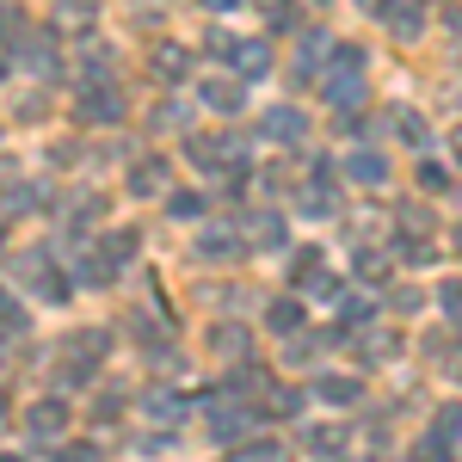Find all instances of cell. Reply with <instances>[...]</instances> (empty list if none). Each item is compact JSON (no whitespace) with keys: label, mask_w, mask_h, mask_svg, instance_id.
Wrapping results in <instances>:
<instances>
[{"label":"cell","mask_w":462,"mask_h":462,"mask_svg":"<svg viewBox=\"0 0 462 462\" xmlns=\"http://www.w3.org/2000/svg\"><path fill=\"white\" fill-rule=\"evenodd\" d=\"M259 136H272V143H302L309 136V111L302 106H272L265 117H259Z\"/></svg>","instance_id":"5"},{"label":"cell","mask_w":462,"mask_h":462,"mask_svg":"<svg viewBox=\"0 0 462 462\" xmlns=\"http://www.w3.org/2000/svg\"><path fill=\"white\" fill-rule=\"evenodd\" d=\"M383 19H389V32L407 37V43L426 32V13H420V6H383Z\"/></svg>","instance_id":"20"},{"label":"cell","mask_w":462,"mask_h":462,"mask_svg":"<svg viewBox=\"0 0 462 462\" xmlns=\"http://www.w3.org/2000/svg\"><path fill=\"white\" fill-rule=\"evenodd\" d=\"M99 253H106L111 265L124 272V265H130V259L143 253V235H136V228H111V235H106V247H99Z\"/></svg>","instance_id":"18"},{"label":"cell","mask_w":462,"mask_h":462,"mask_svg":"<svg viewBox=\"0 0 462 462\" xmlns=\"http://www.w3.org/2000/svg\"><path fill=\"white\" fill-rule=\"evenodd\" d=\"M19 56H25V69L37 74V80H62V56H56V32H37L19 43Z\"/></svg>","instance_id":"7"},{"label":"cell","mask_w":462,"mask_h":462,"mask_svg":"<svg viewBox=\"0 0 462 462\" xmlns=\"http://www.w3.org/2000/svg\"><path fill=\"white\" fill-rule=\"evenodd\" d=\"M0 407H6V394H0Z\"/></svg>","instance_id":"45"},{"label":"cell","mask_w":462,"mask_h":462,"mask_svg":"<svg viewBox=\"0 0 462 462\" xmlns=\"http://www.w3.org/2000/svg\"><path fill=\"white\" fill-rule=\"evenodd\" d=\"M198 247H204V259H235L247 241H241V235H222V228H204V235H198Z\"/></svg>","instance_id":"23"},{"label":"cell","mask_w":462,"mask_h":462,"mask_svg":"<svg viewBox=\"0 0 462 462\" xmlns=\"http://www.w3.org/2000/svg\"><path fill=\"white\" fill-rule=\"evenodd\" d=\"M272 413L296 420V413H302V394H296V389H278V394H272Z\"/></svg>","instance_id":"32"},{"label":"cell","mask_w":462,"mask_h":462,"mask_svg":"<svg viewBox=\"0 0 462 462\" xmlns=\"http://www.w3.org/2000/svg\"><path fill=\"white\" fill-rule=\"evenodd\" d=\"M143 413L154 420V426H173V420H185V394H173V389H148V394H143Z\"/></svg>","instance_id":"14"},{"label":"cell","mask_w":462,"mask_h":462,"mask_svg":"<svg viewBox=\"0 0 462 462\" xmlns=\"http://www.w3.org/2000/svg\"><path fill=\"white\" fill-rule=\"evenodd\" d=\"M457 438H462V407H438V426L420 444V462H450L457 457Z\"/></svg>","instance_id":"4"},{"label":"cell","mask_w":462,"mask_h":462,"mask_svg":"<svg viewBox=\"0 0 462 462\" xmlns=\"http://www.w3.org/2000/svg\"><path fill=\"white\" fill-rule=\"evenodd\" d=\"M235 462H284V444H272V438H259V444H241Z\"/></svg>","instance_id":"27"},{"label":"cell","mask_w":462,"mask_h":462,"mask_svg":"<svg viewBox=\"0 0 462 462\" xmlns=\"http://www.w3.org/2000/svg\"><path fill=\"white\" fill-rule=\"evenodd\" d=\"M376 315V302H346V327H352V320H370Z\"/></svg>","instance_id":"38"},{"label":"cell","mask_w":462,"mask_h":462,"mask_svg":"<svg viewBox=\"0 0 462 462\" xmlns=\"http://www.w3.org/2000/svg\"><path fill=\"white\" fill-rule=\"evenodd\" d=\"M19 284L32 290L37 302H69V284H62V272H50V259H43V253L19 259Z\"/></svg>","instance_id":"3"},{"label":"cell","mask_w":462,"mask_h":462,"mask_svg":"<svg viewBox=\"0 0 462 462\" xmlns=\"http://www.w3.org/2000/svg\"><path fill=\"white\" fill-rule=\"evenodd\" d=\"M185 124H191V111H185V106H173V99L154 106V130H185Z\"/></svg>","instance_id":"30"},{"label":"cell","mask_w":462,"mask_h":462,"mask_svg":"<svg viewBox=\"0 0 462 462\" xmlns=\"http://www.w3.org/2000/svg\"><path fill=\"white\" fill-rule=\"evenodd\" d=\"M198 99H204L210 111H222V117H235V111L247 106V80H241V74H216V80L198 87Z\"/></svg>","instance_id":"6"},{"label":"cell","mask_w":462,"mask_h":462,"mask_svg":"<svg viewBox=\"0 0 462 462\" xmlns=\"http://www.w3.org/2000/svg\"><path fill=\"white\" fill-rule=\"evenodd\" d=\"M383 272H389V259H383V253H357V278H364V284H383Z\"/></svg>","instance_id":"29"},{"label":"cell","mask_w":462,"mask_h":462,"mask_svg":"<svg viewBox=\"0 0 462 462\" xmlns=\"http://www.w3.org/2000/svg\"><path fill=\"white\" fill-rule=\"evenodd\" d=\"M204 50H210V56H222V62H228V50H235V37H228V32H210V37H204Z\"/></svg>","instance_id":"35"},{"label":"cell","mask_w":462,"mask_h":462,"mask_svg":"<svg viewBox=\"0 0 462 462\" xmlns=\"http://www.w3.org/2000/svg\"><path fill=\"white\" fill-rule=\"evenodd\" d=\"M444 25H450V37H462V0H450V6H444Z\"/></svg>","instance_id":"39"},{"label":"cell","mask_w":462,"mask_h":462,"mask_svg":"<svg viewBox=\"0 0 462 462\" xmlns=\"http://www.w3.org/2000/svg\"><path fill=\"white\" fill-rule=\"evenodd\" d=\"M290 265H296V272L309 278V272H320V253H315V247H302V253H296V259H290Z\"/></svg>","instance_id":"37"},{"label":"cell","mask_w":462,"mask_h":462,"mask_svg":"<svg viewBox=\"0 0 462 462\" xmlns=\"http://www.w3.org/2000/svg\"><path fill=\"white\" fill-rule=\"evenodd\" d=\"M357 394H364L357 376H320V383H315V401H327V407H352Z\"/></svg>","instance_id":"17"},{"label":"cell","mask_w":462,"mask_h":462,"mask_svg":"<svg viewBox=\"0 0 462 462\" xmlns=\"http://www.w3.org/2000/svg\"><path fill=\"white\" fill-rule=\"evenodd\" d=\"M228 74H241V80H265V74H272V50H265V43H259V37H253V43H241V37H235V50H228Z\"/></svg>","instance_id":"9"},{"label":"cell","mask_w":462,"mask_h":462,"mask_svg":"<svg viewBox=\"0 0 462 462\" xmlns=\"http://www.w3.org/2000/svg\"><path fill=\"white\" fill-rule=\"evenodd\" d=\"M457 253H462V228H457Z\"/></svg>","instance_id":"44"},{"label":"cell","mask_w":462,"mask_h":462,"mask_svg":"<svg viewBox=\"0 0 462 462\" xmlns=\"http://www.w3.org/2000/svg\"><path fill=\"white\" fill-rule=\"evenodd\" d=\"M56 462H99V450H93V444H69Z\"/></svg>","instance_id":"36"},{"label":"cell","mask_w":462,"mask_h":462,"mask_svg":"<svg viewBox=\"0 0 462 462\" xmlns=\"http://www.w3.org/2000/svg\"><path fill=\"white\" fill-rule=\"evenodd\" d=\"M167 179H173V167H167L161 154H143V161L130 167V198H161Z\"/></svg>","instance_id":"10"},{"label":"cell","mask_w":462,"mask_h":462,"mask_svg":"<svg viewBox=\"0 0 462 462\" xmlns=\"http://www.w3.org/2000/svg\"><path fill=\"white\" fill-rule=\"evenodd\" d=\"M93 25H99V6H93V0H62L56 19H50L56 37H93Z\"/></svg>","instance_id":"8"},{"label":"cell","mask_w":462,"mask_h":462,"mask_svg":"<svg viewBox=\"0 0 462 462\" xmlns=\"http://www.w3.org/2000/svg\"><path fill=\"white\" fill-rule=\"evenodd\" d=\"M309 444H315V450H320V457H333V450H339V431H309Z\"/></svg>","instance_id":"34"},{"label":"cell","mask_w":462,"mask_h":462,"mask_svg":"<svg viewBox=\"0 0 462 462\" xmlns=\"http://www.w3.org/2000/svg\"><path fill=\"white\" fill-rule=\"evenodd\" d=\"M210 13H235V6H247V0H204Z\"/></svg>","instance_id":"41"},{"label":"cell","mask_w":462,"mask_h":462,"mask_svg":"<svg viewBox=\"0 0 462 462\" xmlns=\"http://www.w3.org/2000/svg\"><path fill=\"white\" fill-rule=\"evenodd\" d=\"M253 228H259V247H284V216H253Z\"/></svg>","instance_id":"28"},{"label":"cell","mask_w":462,"mask_h":462,"mask_svg":"<svg viewBox=\"0 0 462 462\" xmlns=\"http://www.w3.org/2000/svg\"><path fill=\"white\" fill-rule=\"evenodd\" d=\"M62 431H69V401H62V394L32 401V413H25V438H32V444H56Z\"/></svg>","instance_id":"2"},{"label":"cell","mask_w":462,"mask_h":462,"mask_svg":"<svg viewBox=\"0 0 462 462\" xmlns=\"http://www.w3.org/2000/svg\"><path fill=\"white\" fill-rule=\"evenodd\" d=\"M216 352H222V357H247V327H235V320L216 327Z\"/></svg>","instance_id":"26"},{"label":"cell","mask_w":462,"mask_h":462,"mask_svg":"<svg viewBox=\"0 0 462 462\" xmlns=\"http://www.w3.org/2000/svg\"><path fill=\"white\" fill-rule=\"evenodd\" d=\"M0 87H6V56H0Z\"/></svg>","instance_id":"42"},{"label":"cell","mask_w":462,"mask_h":462,"mask_svg":"<svg viewBox=\"0 0 462 462\" xmlns=\"http://www.w3.org/2000/svg\"><path fill=\"white\" fill-rule=\"evenodd\" d=\"M302 284L315 290V296H327V302H333V296H339V278H333V272H309V278H302Z\"/></svg>","instance_id":"33"},{"label":"cell","mask_w":462,"mask_h":462,"mask_svg":"<svg viewBox=\"0 0 462 462\" xmlns=\"http://www.w3.org/2000/svg\"><path fill=\"white\" fill-rule=\"evenodd\" d=\"M247 426H253L247 407H216V413H210V438H216V444H235Z\"/></svg>","instance_id":"16"},{"label":"cell","mask_w":462,"mask_h":462,"mask_svg":"<svg viewBox=\"0 0 462 462\" xmlns=\"http://www.w3.org/2000/svg\"><path fill=\"white\" fill-rule=\"evenodd\" d=\"M420 191H450V173L438 161H420Z\"/></svg>","instance_id":"31"},{"label":"cell","mask_w":462,"mask_h":462,"mask_svg":"<svg viewBox=\"0 0 462 462\" xmlns=\"http://www.w3.org/2000/svg\"><path fill=\"white\" fill-rule=\"evenodd\" d=\"M389 117H394V130H401V143H413V148H426V143H431V130H426V117H420V111L394 106Z\"/></svg>","instance_id":"21"},{"label":"cell","mask_w":462,"mask_h":462,"mask_svg":"<svg viewBox=\"0 0 462 462\" xmlns=\"http://www.w3.org/2000/svg\"><path fill=\"white\" fill-rule=\"evenodd\" d=\"M124 93L111 87V80H87L80 87V99H74V117H80V130H111V124H124Z\"/></svg>","instance_id":"1"},{"label":"cell","mask_w":462,"mask_h":462,"mask_svg":"<svg viewBox=\"0 0 462 462\" xmlns=\"http://www.w3.org/2000/svg\"><path fill=\"white\" fill-rule=\"evenodd\" d=\"M106 216V198H74V210H69V235H80L87 222H99Z\"/></svg>","instance_id":"25"},{"label":"cell","mask_w":462,"mask_h":462,"mask_svg":"<svg viewBox=\"0 0 462 462\" xmlns=\"http://www.w3.org/2000/svg\"><path fill=\"white\" fill-rule=\"evenodd\" d=\"M185 74H191V50H179V43H161V50H154V80H161V87H179Z\"/></svg>","instance_id":"13"},{"label":"cell","mask_w":462,"mask_h":462,"mask_svg":"<svg viewBox=\"0 0 462 462\" xmlns=\"http://www.w3.org/2000/svg\"><path fill=\"white\" fill-rule=\"evenodd\" d=\"M74 284L80 290H106V284H117V265H111L106 253H80V259H74V272H69Z\"/></svg>","instance_id":"12"},{"label":"cell","mask_w":462,"mask_h":462,"mask_svg":"<svg viewBox=\"0 0 462 462\" xmlns=\"http://www.w3.org/2000/svg\"><path fill=\"white\" fill-rule=\"evenodd\" d=\"M265 327H272L278 339H290V333L302 327V302H296V296H284V302H272V309H265Z\"/></svg>","instance_id":"19"},{"label":"cell","mask_w":462,"mask_h":462,"mask_svg":"<svg viewBox=\"0 0 462 462\" xmlns=\"http://www.w3.org/2000/svg\"><path fill=\"white\" fill-rule=\"evenodd\" d=\"M346 179H352V185H383V179H389V154H383V148H352V154H346Z\"/></svg>","instance_id":"11"},{"label":"cell","mask_w":462,"mask_h":462,"mask_svg":"<svg viewBox=\"0 0 462 462\" xmlns=\"http://www.w3.org/2000/svg\"><path fill=\"white\" fill-rule=\"evenodd\" d=\"M364 62H370V56H364L357 43H333V50H327V74H364Z\"/></svg>","instance_id":"22"},{"label":"cell","mask_w":462,"mask_h":462,"mask_svg":"<svg viewBox=\"0 0 462 462\" xmlns=\"http://www.w3.org/2000/svg\"><path fill=\"white\" fill-rule=\"evenodd\" d=\"M167 210H173V222H204V198L198 191H173Z\"/></svg>","instance_id":"24"},{"label":"cell","mask_w":462,"mask_h":462,"mask_svg":"<svg viewBox=\"0 0 462 462\" xmlns=\"http://www.w3.org/2000/svg\"><path fill=\"white\" fill-rule=\"evenodd\" d=\"M320 87H327V106H339V111L364 106V74H327Z\"/></svg>","instance_id":"15"},{"label":"cell","mask_w":462,"mask_h":462,"mask_svg":"<svg viewBox=\"0 0 462 462\" xmlns=\"http://www.w3.org/2000/svg\"><path fill=\"white\" fill-rule=\"evenodd\" d=\"M444 309H450V315L462 309V278H457V284H444Z\"/></svg>","instance_id":"40"},{"label":"cell","mask_w":462,"mask_h":462,"mask_svg":"<svg viewBox=\"0 0 462 462\" xmlns=\"http://www.w3.org/2000/svg\"><path fill=\"white\" fill-rule=\"evenodd\" d=\"M0 462H25V457H0Z\"/></svg>","instance_id":"43"}]
</instances>
